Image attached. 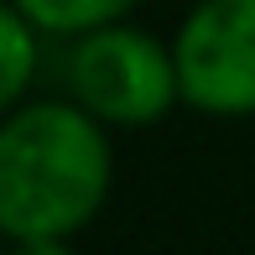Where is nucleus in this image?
<instances>
[{
	"mask_svg": "<svg viewBox=\"0 0 255 255\" xmlns=\"http://www.w3.org/2000/svg\"><path fill=\"white\" fill-rule=\"evenodd\" d=\"M115 130L73 94H31L0 115V235L21 255H57L115 198Z\"/></svg>",
	"mask_w": 255,
	"mask_h": 255,
	"instance_id": "1",
	"label": "nucleus"
},
{
	"mask_svg": "<svg viewBox=\"0 0 255 255\" xmlns=\"http://www.w3.org/2000/svg\"><path fill=\"white\" fill-rule=\"evenodd\" d=\"M63 94H73L115 135L151 130L182 110V78L172 37H156L135 16L68 37L63 47Z\"/></svg>",
	"mask_w": 255,
	"mask_h": 255,
	"instance_id": "2",
	"label": "nucleus"
},
{
	"mask_svg": "<svg viewBox=\"0 0 255 255\" xmlns=\"http://www.w3.org/2000/svg\"><path fill=\"white\" fill-rule=\"evenodd\" d=\"M182 110L255 120V0H193L172 26Z\"/></svg>",
	"mask_w": 255,
	"mask_h": 255,
	"instance_id": "3",
	"label": "nucleus"
},
{
	"mask_svg": "<svg viewBox=\"0 0 255 255\" xmlns=\"http://www.w3.org/2000/svg\"><path fill=\"white\" fill-rule=\"evenodd\" d=\"M47 31L16 5V0H0V115H10L16 104H26L37 94L42 78V47H47Z\"/></svg>",
	"mask_w": 255,
	"mask_h": 255,
	"instance_id": "4",
	"label": "nucleus"
},
{
	"mask_svg": "<svg viewBox=\"0 0 255 255\" xmlns=\"http://www.w3.org/2000/svg\"><path fill=\"white\" fill-rule=\"evenodd\" d=\"M52 42H68V37H84L94 26H110V21H125L146 5V0H16Z\"/></svg>",
	"mask_w": 255,
	"mask_h": 255,
	"instance_id": "5",
	"label": "nucleus"
},
{
	"mask_svg": "<svg viewBox=\"0 0 255 255\" xmlns=\"http://www.w3.org/2000/svg\"><path fill=\"white\" fill-rule=\"evenodd\" d=\"M0 250H10V245H5V235H0Z\"/></svg>",
	"mask_w": 255,
	"mask_h": 255,
	"instance_id": "6",
	"label": "nucleus"
}]
</instances>
